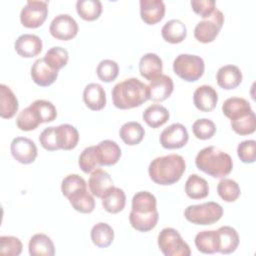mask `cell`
<instances>
[{
  "instance_id": "19",
  "label": "cell",
  "mask_w": 256,
  "mask_h": 256,
  "mask_svg": "<svg viewBox=\"0 0 256 256\" xmlns=\"http://www.w3.org/2000/svg\"><path fill=\"white\" fill-rule=\"evenodd\" d=\"M242 72L235 65H225L218 69L216 74L217 84L225 90L237 88L242 82Z\"/></svg>"
},
{
  "instance_id": "25",
  "label": "cell",
  "mask_w": 256,
  "mask_h": 256,
  "mask_svg": "<svg viewBox=\"0 0 256 256\" xmlns=\"http://www.w3.org/2000/svg\"><path fill=\"white\" fill-rule=\"evenodd\" d=\"M252 111L250 103L240 97H231L224 101L222 105L223 114L230 120H234L241 116H244Z\"/></svg>"
},
{
  "instance_id": "23",
  "label": "cell",
  "mask_w": 256,
  "mask_h": 256,
  "mask_svg": "<svg viewBox=\"0 0 256 256\" xmlns=\"http://www.w3.org/2000/svg\"><path fill=\"white\" fill-rule=\"evenodd\" d=\"M56 138L59 149L72 150L79 141L78 130L70 124H61L56 127Z\"/></svg>"
},
{
  "instance_id": "20",
  "label": "cell",
  "mask_w": 256,
  "mask_h": 256,
  "mask_svg": "<svg viewBox=\"0 0 256 256\" xmlns=\"http://www.w3.org/2000/svg\"><path fill=\"white\" fill-rule=\"evenodd\" d=\"M96 146V152L100 166H111L116 164L122 153L119 145L112 140H103Z\"/></svg>"
},
{
  "instance_id": "5",
  "label": "cell",
  "mask_w": 256,
  "mask_h": 256,
  "mask_svg": "<svg viewBox=\"0 0 256 256\" xmlns=\"http://www.w3.org/2000/svg\"><path fill=\"white\" fill-rule=\"evenodd\" d=\"M222 215V206L213 201L189 205L184 211L186 220L196 225H212L219 221Z\"/></svg>"
},
{
  "instance_id": "22",
  "label": "cell",
  "mask_w": 256,
  "mask_h": 256,
  "mask_svg": "<svg viewBox=\"0 0 256 256\" xmlns=\"http://www.w3.org/2000/svg\"><path fill=\"white\" fill-rule=\"evenodd\" d=\"M163 63L155 53L144 54L139 62V72L142 77L151 81L162 74Z\"/></svg>"
},
{
  "instance_id": "39",
  "label": "cell",
  "mask_w": 256,
  "mask_h": 256,
  "mask_svg": "<svg viewBox=\"0 0 256 256\" xmlns=\"http://www.w3.org/2000/svg\"><path fill=\"white\" fill-rule=\"evenodd\" d=\"M43 58L53 70L59 71L66 66L69 59V54L66 49L56 46L50 48Z\"/></svg>"
},
{
  "instance_id": "11",
  "label": "cell",
  "mask_w": 256,
  "mask_h": 256,
  "mask_svg": "<svg viewBox=\"0 0 256 256\" xmlns=\"http://www.w3.org/2000/svg\"><path fill=\"white\" fill-rule=\"evenodd\" d=\"M189 135L186 127L181 123H174L165 128L159 137L160 144L165 149H179L188 142Z\"/></svg>"
},
{
  "instance_id": "29",
  "label": "cell",
  "mask_w": 256,
  "mask_h": 256,
  "mask_svg": "<svg viewBox=\"0 0 256 256\" xmlns=\"http://www.w3.org/2000/svg\"><path fill=\"white\" fill-rule=\"evenodd\" d=\"M195 246L204 254H213L219 250V238L217 230H205L196 234Z\"/></svg>"
},
{
  "instance_id": "17",
  "label": "cell",
  "mask_w": 256,
  "mask_h": 256,
  "mask_svg": "<svg viewBox=\"0 0 256 256\" xmlns=\"http://www.w3.org/2000/svg\"><path fill=\"white\" fill-rule=\"evenodd\" d=\"M32 80L41 87L50 86L58 77V71L53 70L44 60V58L37 59L31 67Z\"/></svg>"
},
{
  "instance_id": "3",
  "label": "cell",
  "mask_w": 256,
  "mask_h": 256,
  "mask_svg": "<svg viewBox=\"0 0 256 256\" xmlns=\"http://www.w3.org/2000/svg\"><path fill=\"white\" fill-rule=\"evenodd\" d=\"M111 95L114 106L121 110L139 107L149 100L147 85L137 78H128L117 83Z\"/></svg>"
},
{
  "instance_id": "40",
  "label": "cell",
  "mask_w": 256,
  "mask_h": 256,
  "mask_svg": "<svg viewBox=\"0 0 256 256\" xmlns=\"http://www.w3.org/2000/svg\"><path fill=\"white\" fill-rule=\"evenodd\" d=\"M232 130L239 135L252 134L256 129V117L253 110L248 114L231 120L230 122Z\"/></svg>"
},
{
  "instance_id": "43",
  "label": "cell",
  "mask_w": 256,
  "mask_h": 256,
  "mask_svg": "<svg viewBox=\"0 0 256 256\" xmlns=\"http://www.w3.org/2000/svg\"><path fill=\"white\" fill-rule=\"evenodd\" d=\"M98 78L103 82H112L114 81L119 73V66L117 62L110 59L102 60L96 69Z\"/></svg>"
},
{
  "instance_id": "32",
  "label": "cell",
  "mask_w": 256,
  "mask_h": 256,
  "mask_svg": "<svg viewBox=\"0 0 256 256\" xmlns=\"http://www.w3.org/2000/svg\"><path fill=\"white\" fill-rule=\"evenodd\" d=\"M185 192L191 199H203L209 194V185L204 178L191 174L185 182Z\"/></svg>"
},
{
  "instance_id": "44",
  "label": "cell",
  "mask_w": 256,
  "mask_h": 256,
  "mask_svg": "<svg viewBox=\"0 0 256 256\" xmlns=\"http://www.w3.org/2000/svg\"><path fill=\"white\" fill-rule=\"evenodd\" d=\"M192 131L194 136L200 140H207L214 136L216 132V126L214 122L207 118L196 120L192 125Z\"/></svg>"
},
{
  "instance_id": "13",
  "label": "cell",
  "mask_w": 256,
  "mask_h": 256,
  "mask_svg": "<svg viewBox=\"0 0 256 256\" xmlns=\"http://www.w3.org/2000/svg\"><path fill=\"white\" fill-rule=\"evenodd\" d=\"M148 88V97L154 102H162L169 98L173 92L174 84L171 77L161 74L150 81Z\"/></svg>"
},
{
  "instance_id": "12",
  "label": "cell",
  "mask_w": 256,
  "mask_h": 256,
  "mask_svg": "<svg viewBox=\"0 0 256 256\" xmlns=\"http://www.w3.org/2000/svg\"><path fill=\"white\" fill-rule=\"evenodd\" d=\"M11 154L15 160L22 164L33 163L37 157V147L35 143L26 137H16L10 145Z\"/></svg>"
},
{
  "instance_id": "38",
  "label": "cell",
  "mask_w": 256,
  "mask_h": 256,
  "mask_svg": "<svg viewBox=\"0 0 256 256\" xmlns=\"http://www.w3.org/2000/svg\"><path fill=\"white\" fill-rule=\"evenodd\" d=\"M217 192L220 198L225 202H234L241 194L238 183L229 178H223L219 181L217 185Z\"/></svg>"
},
{
  "instance_id": "26",
  "label": "cell",
  "mask_w": 256,
  "mask_h": 256,
  "mask_svg": "<svg viewBox=\"0 0 256 256\" xmlns=\"http://www.w3.org/2000/svg\"><path fill=\"white\" fill-rule=\"evenodd\" d=\"M161 35L166 42L177 44L186 38L187 28L182 21L178 19H172L163 25L161 29Z\"/></svg>"
},
{
  "instance_id": "21",
  "label": "cell",
  "mask_w": 256,
  "mask_h": 256,
  "mask_svg": "<svg viewBox=\"0 0 256 256\" xmlns=\"http://www.w3.org/2000/svg\"><path fill=\"white\" fill-rule=\"evenodd\" d=\"M83 101L85 105L93 111L103 109L106 105V93L103 87L98 83L86 85L83 91Z\"/></svg>"
},
{
  "instance_id": "36",
  "label": "cell",
  "mask_w": 256,
  "mask_h": 256,
  "mask_svg": "<svg viewBox=\"0 0 256 256\" xmlns=\"http://www.w3.org/2000/svg\"><path fill=\"white\" fill-rule=\"evenodd\" d=\"M68 200L72 207L80 213H91L95 208V200L87 188L73 194Z\"/></svg>"
},
{
  "instance_id": "31",
  "label": "cell",
  "mask_w": 256,
  "mask_h": 256,
  "mask_svg": "<svg viewBox=\"0 0 256 256\" xmlns=\"http://www.w3.org/2000/svg\"><path fill=\"white\" fill-rule=\"evenodd\" d=\"M119 135L126 145L134 146L143 140L145 136V130L140 123L130 121L121 126Z\"/></svg>"
},
{
  "instance_id": "1",
  "label": "cell",
  "mask_w": 256,
  "mask_h": 256,
  "mask_svg": "<svg viewBox=\"0 0 256 256\" xmlns=\"http://www.w3.org/2000/svg\"><path fill=\"white\" fill-rule=\"evenodd\" d=\"M156 205V197L152 193L137 192L132 198V209L129 215L131 226L139 232L152 230L159 219Z\"/></svg>"
},
{
  "instance_id": "18",
  "label": "cell",
  "mask_w": 256,
  "mask_h": 256,
  "mask_svg": "<svg viewBox=\"0 0 256 256\" xmlns=\"http://www.w3.org/2000/svg\"><path fill=\"white\" fill-rule=\"evenodd\" d=\"M88 186L93 196L102 198L114 185L111 176L105 170L97 168L92 171L88 180Z\"/></svg>"
},
{
  "instance_id": "10",
  "label": "cell",
  "mask_w": 256,
  "mask_h": 256,
  "mask_svg": "<svg viewBox=\"0 0 256 256\" xmlns=\"http://www.w3.org/2000/svg\"><path fill=\"white\" fill-rule=\"evenodd\" d=\"M49 32L58 40H71L78 33V24L69 14H60L52 20Z\"/></svg>"
},
{
  "instance_id": "48",
  "label": "cell",
  "mask_w": 256,
  "mask_h": 256,
  "mask_svg": "<svg viewBox=\"0 0 256 256\" xmlns=\"http://www.w3.org/2000/svg\"><path fill=\"white\" fill-rule=\"evenodd\" d=\"M56 127L51 126L45 128L40 136H39V142L42 145V147L48 151H56L59 149L57 138H56Z\"/></svg>"
},
{
  "instance_id": "9",
  "label": "cell",
  "mask_w": 256,
  "mask_h": 256,
  "mask_svg": "<svg viewBox=\"0 0 256 256\" xmlns=\"http://www.w3.org/2000/svg\"><path fill=\"white\" fill-rule=\"evenodd\" d=\"M48 15V1L29 0L20 13L21 24L26 28L41 26Z\"/></svg>"
},
{
  "instance_id": "6",
  "label": "cell",
  "mask_w": 256,
  "mask_h": 256,
  "mask_svg": "<svg viewBox=\"0 0 256 256\" xmlns=\"http://www.w3.org/2000/svg\"><path fill=\"white\" fill-rule=\"evenodd\" d=\"M174 73L187 82L200 79L205 70L204 60L197 55L180 54L173 62Z\"/></svg>"
},
{
  "instance_id": "45",
  "label": "cell",
  "mask_w": 256,
  "mask_h": 256,
  "mask_svg": "<svg viewBox=\"0 0 256 256\" xmlns=\"http://www.w3.org/2000/svg\"><path fill=\"white\" fill-rule=\"evenodd\" d=\"M30 105L37 111L42 123L52 122L57 117V110L50 101L38 99Z\"/></svg>"
},
{
  "instance_id": "46",
  "label": "cell",
  "mask_w": 256,
  "mask_h": 256,
  "mask_svg": "<svg viewBox=\"0 0 256 256\" xmlns=\"http://www.w3.org/2000/svg\"><path fill=\"white\" fill-rule=\"evenodd\" d=\"M22 242L14 236L0 237V254L7 256H18L22 252Z\"/></svg>"
},
{
  "instance_id": "49",
  "label": "cell",
  "mask_w": 256,
  "mask_h": 256,
  "mask_svg": "<svg viewBox=\"0 0 256 256\" xmlns=\"http://www.w3.org/2000/svg\"><path fill=\"white\" fill-rule=\"evenodd\" d=\"M190 4L193 11L204 19L211 16L216 9V4L213 0H192Z\"/></svg>"
},
{
  "instance_id": "42",
  "label": "cell",
  "mask_w": 256,
  "mask_h": 256,
  "mask_svg": "<svg viewBox=\"0 0 256 256\" xmlns=\"http://www.w3.org/2000/svg\"><path fill=\"white\" fill-rule=\"evenodd\" d=\"M78 164L84 173H90L97 169L100 164L96 152V146H89L85 148L79 156Z\"/></svg>"
},
{
  "instance_id": "41",
  "label": "cell",
  "mask_w": 256,
  "mask_h": 256,
  "mask_svg": "<svg viewBox=\"0 0 256 256\" xmlns=\"http://www.w3.org/2000/svg\"><path fill=\"white\" fill-rule=\"evenodd\" d=\"M87 184L85 180L78 174H69L67 175L61 183L62 194L68 199L73 194L77 193L80 190L86 189Z\"/></svg>"
},
{
  "instance_id": "27",
  "label": "cell",
  "mask_w": 256,
  "mask_h": 256,
  "mask_svg": "<svg viewBox=\"0 0 256 256\" xmlns=\"http://www.w3.org/2000/svg\"><path fill=\"white\" fill-rule=\"evenodd\" d=\"M18 100L12 90L5 84L0 85V116L4 119L12 118L18 111Z\"/></svg>"
},
{
  "instance_id": "8",
  "label": "cell",
  "mask_w": 256,
  "mask_h": 256,
  "mask_svg": "<svg viewBox=\"0 0 256 256\" xmlns=\"http://www.w3.org/2000/svg\"><path fill=\"white\" fill-rule=\"evenodd\" d=\"M224 23V15L217 8L213 14L197 23L194 28V37L201 43H210L218 36Z\"/></svg>"
},
{
  "instance_id": "16",
  "label": "cell",
  "mask_w": 256,
  "mask_h": 256,
  "mask_svg": "<svg viewBox=\"0 0 256 256\" xmlns=\"http://www.w3.org/2000/svg\"><path fill=\"white\" fill-rule=\"evenodd\" d=\"M140 16L148 25L160 22L165 15V4L162 0H140Z\"/></svg>"
},
{
  "instance_id": "24",
  "label": "cell",
  "mask_w": 256,
  "mask_h": 256,
  "mask_svg": "<svg viewBox=\"0 0 256 256\" xmlns=\"http://www.w3.org/2000/svg\"><path fill=\"white\" fill-rule=\"evenodd\" d=\"M28 249L31 256H53L55 254L51 238L42 233H37L30 238Z\"/></svg>"
},
{
  "instance_id": "33",
  "label": "cell",
  "mask_w": 256,
  "mask_h": 256,
  "mask_svg": "<svg viewBox=\"0 0 256 256\" xmlns=\"http://www.w3.org/2000/svg\"><path fill=\"white\" fill-rule=\"evenodd\" d=\"M143 120L151 128H158L169 120V111L160 104H152L143 112Z\"/></svg>"
},
{
  "instance_id": "28",
  "label": "cell",
  "mask_w": 256,
  "mask_h": 256,
  "mask_svg": "<svg viewBox=\"0 0 256 256\" xmlns=\"http://www.w3.org/2000/svg\"><path fill=\"white\" fill-rule=\"evenodd\" d=\"M126 204V196L122 189L118 187H111L107 193L102 197L103 208L112 214L122 211Z\"/></svg>"
},
{
  "instance_id": "15",
  "label": "cell",
  "mask_w": 256,
  "mask_h": 256,
  "mask_svg": "<svg viewBox=\"0 0 256 256\" xmlns=\"http://www.w3.org/2000/svg\"><path fill=\"white\" fill-rule=\"evenodd\" d=\"M218 102L216 90L209 85H201L196 88L193 94V103L195 107L202 112L214 110Z\"/></svg>"
},
{
  "instance_id": "14",
  "label": "cell",
  "mask_w": 256,
  "mask_h": 256,
  "mask_svg": "<svg viewBox=\"0 0 256 256\" xmlns=\"http://www.w3.org/2000/svg\"><path fill=\"white\" fill-rule=\"evenodd\" d=\"M14 48L21 57L31 58L42 51L43 43L41 38L35 34H23L16 39Z\"/></svg>"
},
{
  "instance_id": "7",
  "label": "cell",
  "mask_w": 256,
  "mask_h": 256,
  "mask_svg": "<svg viewBox=\"0 0 256 256\" xmlns=\"http://www.w3.org/2000/svg\"><path fill=\"white\" fill-rule=\"evenodd\" d=\"M158 246L165 256H189L191 250L179 232L174 228H164L158 235Z\"/></svg>"
},
{
  "instance_id": "37",
  "label": "cell",
  "mask_w": 256,
  "mask_h": 256,
  "mask_svg": "<svg viewBox=\"0 0 256 256\" xmlns=\"http://www.w3.org/2000/svg\"><path fill=\"white\" fill-rule=\"evenodd\" d=\"M42 124L37 111L29 105L23 109L16 118V125L22 131H31Z\"/></svg>"
},
{
  "instance_id": "30",
  "label": "cell",
  "mask_w": 256,
  "mask_h": 256,
  "mask_svg": "<svg viewBox=\"0 0 256 256\" xmlns=\"http://www.w3.org/2000/svg\"><path fill=\"white\" fill-rule=\"evenodd\" d=\"M219 238V250L222 254L234 252L239 245V235L231 226H222L217 230Z\"/></svg>"
},
{
  "instance_id": "2",
  "label": "cell",
  "mask_w": 256,
  "mask_h": 256,
  "mask_svg": "<svg viewBox=\"0 0 256 256\" xmlns=\"http://www.w3.org/2000/svg\"><path fill=\"white\" fill-rule=\"evenodd\" d=\"M185 169L186 163L181 155L169 154L152 160L148 173L156 184L172 185L181 179Z\"/></svg>"
},
{
  "instance_id": "35",
  "label": "cell",
  "mask_w": 256,
  "mask_h": 256,
  "mask_svg": "<svg viewBox=\"0 0 256 256\" xmlns=\"http://www.w3.org/2000/svg\"><path fill=\"white\" fill-rule=\"evenodd\" d=\"M78 15L86 21H94L102 13V3L99 0H78L76 2Z\"/></svg>"
},
{
  "instance_id": "34",
  "label": "cell",
  "mask_w": 256,
  "mask_h": 256,
  "mask_svg": "<svg viewBox=\"0 0 256 256\" xmlns=\"http://www.w3.org/2000/svg\"><path fill=\"white\" fill-rule=\"evenodd\" d=\"M90 236L94 245L100 248H106L114 240V230L109 224L99 222L92 227Z\"/></svg>"
},
{
  "instance_id": "4",
  "label": "cell",
  "mask_w": 256,
  "mask_h": 256,
  "mask_svg": "<svg viewBox=\"0 0 256 256\" xmlns=\"http://www.w3.org/2000/svg\"><path fill=\"white\" fill-rule=\"evenodd\" d=\"M195 164L200 171L214 178L227 176L233 168L231 156L215 146L200 150L195 158Z\"/></svg>"
},
{
  "instance_id": "47",
  "label": "cell",
  "mask_w": 256,
  "mask_h": 256,
  "mask_svg": "<svg viewBox=\"0 0 256 256\" xmlns=\"http://www.w3.org/2000/svg\"><path fill=\"white\" fill-rule=\"evenodd\" d=\"M237 154L243 163H253L256 160L255 140H244L238 144Z\"/></svg>"
}]
</instances>
